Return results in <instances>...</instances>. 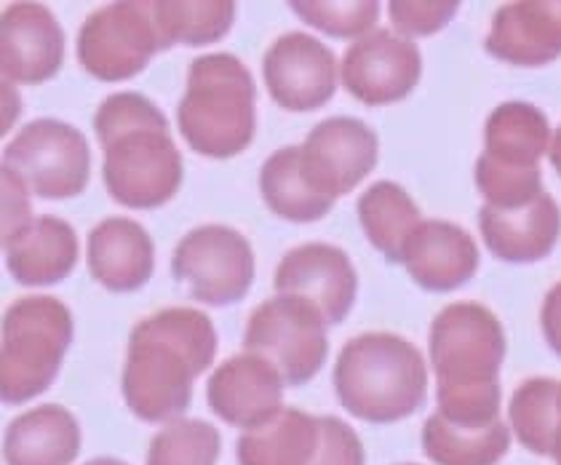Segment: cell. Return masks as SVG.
Listing matches in <instances>:
<instances>
[{
	"mask_svg": "<svg viewBox=\"0 0 561 465\" xmlns=\"http://www.w3.org/2000/svg\"><path fill=\"white\" fill-rule=\"evenodd\" d=\"M105 185L129 209L163 206L182 185V156L161 128H145L121 137L105 150Z\"/></svg>",
	"mask_w": 561,
	"mask_h": 465,
	"instance_id": "30bf717a",
	"label": "cell"
},
{
	"mask_svg": "<svg viewBox=\"0 0 561 465\" xmlns=\"http://www.w3.org/2000/svg\"><path fill=\"white\" fill-rule=\"evenodd\" d=\"M156 265L150 236L134 219L110 217L89 232V271L110 292H137Z\"/></svg>",
	"mask_w": 561,
	"mask_h": 465,
	"instance_id": "ffe728a7",
	"label": "cell"
},
{
	"mask_svg": "<svg viewBox=\"0 0 561 465\" xmlns=\"http://www.w3.org/2000/svg\"><path fill=\"white\" fill-rule=\"evenodd\" d=\"M260 191L267 209L291 223L321 219L337 201L310 185L302 169L300 148H280L267 158L260 171Z\"/></svg>",
	"mask_w": 561,
	"mask_h": 465,
	"instance_id": "484cf974",
	"label": "cell"
},
{
	"mask_svg": "<svg viewBox=\"0 0 561 465\" xmlns=\"http://www.w3.org/2000/svg\"><path fill=\"white\" fill-rule=\"evenodd\" d=\"M219 433L204 420H172L156 433L145 465H217Z\"/></svg>",
	"mask_w": 561,
	"mask_h": 465,
	"instance_id": "4dcf8cb0",
	"label": "cell"
},
{
	"mask_svg": "<svg viewBox=\"0 0 561 465\" xmlns=\"http://www.w3.org/2000/svg\"><path fill=\"white\" fill-rule=\"evenodd\" d=\"M172 273L180 284H187L198 303L233 305L252 286L254 254L238 230L204 225L176 243Z\"/></svg>",
	"mask_w": 561,
	"mask_h": 465,
	"instance_id": "9c48e42d",
	"label": "cell"
},
{
	"mask_svg": "<svg viewBox=\"0 0 561 465\" xmlns=\"http://www.w3.org/2000/svg\"><path fill=\"white\" fill-rule=\"evenodd\" d=\"M356 212L369 243L377 252L386 254L388 262H401L414 230L423 225L412 195L388 180L375 182L369 191H364Z\"/></svg>",
	"mask_w": 561,
	"mask_h": 465,
	"instance_id": "d4e9b609",
	"label": "cell"
},
{
	"mask_svg": "<svg viewBox=\"0 0 561 465\" xmlns=\"http://www.w3.org/2000/svg\"><path fill=\"white\" fill-rule=\"evenodd\" d=\"M551 124L538 105L503 102L484 124V152L516 167H540V158L551 150Z\"/></svg>",
	"mask_w": 561,
	"mask_h": 465,
	"instance_id": "cb8c5ba5",
	"label": "cell"
},
{
	"mask_svg": "<svg viewBox=\"0 0 561 465\" xmlns=\"http://www.w3.org/2000/svg\"><path fill=\"white\" fill-rule=\"evenodd\" d=\"M460 3L455 0H396L388 5L390 24L401 38H425L455 20Z\"/></svg>",
	"mask_w": 561,
	"mask_h": 465,
	"instance_id": "e575fe53",
	"label": "cell"
},
{
	"mask_svg": "<svg viewBox=\"0 0 561 465\" xmlns=\"http://www.w3.org/2000/svg\"><path fill=\"white\" fill-rule=\"evenodd\" d=\"M217 332L204 314L167 308L131 329L121 390L145 423L176 420L187 409L193 383L215 361Z\"/></svg>",
	"mask_w": 561,
	"mask_h": 465,
	"instance_id": "6da1fadb",
	"label": "cell"
},
{
	"mask_svg": "<svg viewBox=\"0 0 561 465\" xmlns=\"http://www.w3.org/2000/svg\"><path fill=\"white\" fill-rule=\"evenodd\" d=\"M548 161H551V167L557 169V174L561 177V126L553 132L551 150H548Z\"/></svg>",
	"mask_w": 561,
	"mask_h": 465,
	"instance_id": "f35d334b",
	"label": "cell"
},
{
	"mask_svg": "<svg viewBox=\"0 0 561 465\" xmlns=\"http://www.w3.org/2000/svg\"><path fill=\"white\" fill-rule=\"evenodd\" d=\"M72 316L54 297H24L0 327V399L24 404L48 390L70 348Z\"/></svg>",
	"mask_w": 561,
	"mask_h": 465,
	"instance_id": "277c9868",
	"label": "cell"
},
{
	"mask_svg": "<svg viewBox=\"0 0 561 465\" xmlns=\"http://www.w3.org/2000/svg\"><path fill=\"white\" fill-rule=\"evenodd\" d=\"M345 89L364 105H393L407 100L423 76L417 43L393 30H371L347 46L340 63Z\"/></svg>",
	"mask_w": 561,
	"mask_h": 465,
	"instance_id": "8fae6325",
	"label": "cell"
},
{
	"mask_svg": "<svg viewBox=\"0 0 561 465\" xmlns=\"http://www.w3.org/2000/svg\"><path fill=\"white\" fill-rule=\"evenodd\" d=\"M377 148V134L364 121L327 118L300 145L305 177L316 191L340 199L375 169Z\"/></svg>",
	"mask_w": 561,
	"mask_h": 465,
	"instance_id": "4fadbf2b",
	"label": "cell"
},
{
	"mask_svg": "<svg viewBox=\"0 0 561 465\" xmlns=\"http://www.w3.org/2000/svg\"><path fill=\"white\" fill-rule=\"evenodd\" d=\"M163 48L174 43L206 46L222 38L236 20V3L225 0H150Z\"/></svg>",
	"mask_w": 561,
	"mask_h": 465,
	"instance_id": "f1b7e54d",
	"label": "cell"
},
{
	"mask_svg": "<svg viewBox=\"0 0 561 465\" xmlns=\"http://www.w3.org/2000/svg\"><path fill=\"white\" fill-rule=\"evenodd\" d=\"M484 48L514 67H542L561 57V0L505 3L492 20Z\"/></svg>",
	"mask_w": 561,
	"mask_h": 465,
	"instance_id": "ac0fdd59",
	"label": "cell"
},
{
	"mask_svg": "<svg viewBox=\"0 0 561 465\" xmlns=\"http://www.w3.org/2000/svg\"><path fill=\"white\" fill-rule=\"evenodd\" d=\"M479 230L486 249L511 265H529L546 260L561 238V209L553 195L542 193L522 209L481 206Z\"/></svg>",
	"mask_w": 561,
	"mask_h": 465,
	"instance_id": "d6986e66",
	"label": "cell"
},
{
	"mask_svg": "<svg viewBox=\"0 0 561 465\" xmlns=\"http://www.w3.org/2000/svg\"><path fill=\"white\" fill-rule=\"evenodd\" d=\"M262 76L276 105L308 113L327 105L337 91V59L321 41L289 33L267 48Z\"/></svg>",
	"mask_w": 561,
	"mask_h": 465,
	"instance_id": "7c38bea8",
	"label": "cell"
},
{
	"mask_svg": "<svg viewBox=\"0 0 561 465\" xmlns=\"http://www.w3.org/2000/svg\"><path fill=\"white\" fill-rule=\"evenodd\" d=\"M27 193L30 191L22 185L20 177L3 167V241L14 238L16 232L33 223Z\"/></svg>",
	"mask_w": 561,
	"mask_h": 465,
	"instance_id": "8d00e7d4",
	"label": "cell"
},
{
	"mask_svg": "<svg viewBox=\"0 0 561 465\" xmlns=\"http://www.w3.org/2000/svg\"><path fill=\"white\" fill-rule=\"evenodd\" d=\"M508 426L524 450L551 455L561 428V383L533 377L518 385L508 404Z\"/></svg>",
	"mask_w": 561,
	"mask_h": 465,
	"instance_id": "83f0119b",
	"label": "cell"
},
{
	"mask_svg": "<svg viewBox=\"0 0 561 465\" xmlns=\"http://www.w3.org/2000/svg\"><path fill=\"white\" fill-rule=\"evenodd\" d=\"M276 292L308 299L319 308L327 324H340L351 314L358 279L343 249L329 243H305L278 262Z\"/></svg>",
	"mask_w": 561,
	"mask_h": 465,
	"instance_id": "5bb4252c",
	"label": "cell"
},
{
	"mask_svg": "<svg viewBox=\"0 0 561 465\" xmlns=\"http://www.w3.org/2000/svg\"><path fill=\"white\" fill-rule=\"evenodd\" d=\"M254 81L233 54L193 59L176 124L195 152L233 158L254 137Z\"/></svg>",
	"mask_w": 561,
	"mask_h": 465,
	"instance_id": "3957f363",
	"label": "cell"
},
{
	"mask_svg": "<svg viewBox=\"0 0 561 465\" xmlns=\"http://www.w3.org/2000/svg\"><path fill=\"white\" fill-rule=\"evenodd\" d=\"M436 415L447 423L468 431L490 428L500 420L503 407V388L492 383H438L436 388Z\"/></svg>",
	"mask_w": 561,
	"mask_h": 465,
	"instance_id": "1f68e13d",
	"label": "cell"
},
{
	"mask_svg": "<svg viewBox=\"0 0 561 465\" xmlns=\"http://www.w3.org/2000/svg\"><path fill=\"white\" fill-rule=\"evenodd\" d=\"M163 52L150 0H121L91 14L78 33V63L100 81H126Z\"/></svg>",
	"mask_w": 561,
	"mask_h": 465,
	"instance_id": "ba28073f",
	"label": "cell"
},
{
	"mask_svg": "<svg viewBox=\"0 0 561 465\" xmlns=\"http://www.w3.org/2000/svg\"><path fill=\"white\" fill-rule=\"evenodd\" d=\"M407 465H412V463H407Z\"/></svg>",
	"mask_w": 561,
	"mask_h": 465,
	"instance_id": "b9f144b4",
	"label": "cell"
},
{
	"mask_svg": "<svg viewBox=\"0 0 561 465\" xmlns=\"http://www.w3.org/2000/svg\"><path fill=\"white\" fill-rule=\"evenodd\" d=\"M321 439L308 465H367L358 433L340 418H319Z\"/></svg>",
	"mask_w": 561,
	"mask_h": 465,
	"instance_id": "d590c367",
	"label": "cell"
},
{
	"mask_svg": "<svg viewBox=\"0 0 561 465\" xmlns=\"http://www.w3.org/2000/svg\"><path fill=\"white\" fill-rule=\"evenodd\" d=\"M540 329L548 348L561 359V281L548 290L540 308Z\"/></svg>",
	"mask_w": 561,
	"mask_h": 465,
	"instance_id": "74e56055",
	"label": "cell"
},
{
	"mask_svg": "<svg viewBox=\"0 0 561 465\" xmlns=\"http://www.w3.org/2000/svg\"><path fill=\"white\" fill-rule=\"evenodd\" d=\"M3 167L41 199H72L87 188L91 152L87 137L76 126L41 118L5 145Z\"/></svg>",
	"mask_w": 561,
	"mask_h": 465,
	"instance_id": "52a82bcc",
	"label": "cell"
},
{
	"mask_svg": "<svg viewBox=\"0 0 561 465\" xmlns=\"http://www.w3.org/2000/svg\"><path fill=\"white\" fill-rule=\"evenodd\" d=\"M505 329L479 303H453L431 324L428 353L438 383H492L505 361Z\"/></svg>",
	"mask_w": 561,
	"mask_h": 465,
	"instance_id": "8992f818",
	"label": "cell"
},
{
	"mask_svg": "<svg viewBox=\"0 0 561 465\" xmlns=\"http://www.w3.org/2000/svg\"><path fill=\"white\" fill-rule=\"evenodd\" d=\"M401 265L420 290L447 295L460 290L479 271L473 236L447 219H423L407 243Z\"/></svg>",
	"mask_w": 561,
	"mask_h": 465,
	"instance_id": "e0dca14e",
	"label": "cell"
},
{
	"mask_svg": "<svg viewBox=\"0 0 561 465\" xmlns=\"http://www.w3.org/2000/svg\"><path fill=\"white\" fill-rule=\"evenodd\" d=\"M243 348L271 361L286 385H302L319 375L327 361V321L308 299L271 297L249 316Z\"/></svg>",
	"mask_w": 561,
	"mask_h": 465,
	"instance_id": "5b68a950",
	"label": "cell"
},
{
	"mask_svg": "<svg viewBox=\"0 0 561 465\" xmlns=\"http://www.w3.org/2000/svg\"><path fill=\"white\" fill-rule=\"evenodd\" d=\"M5 268L24 286H48L70 275L78 262V238L65 219L35 217L27 228L3 241Z\"/></svg>",
	"mask_w": 561,
	"mask_h": 465,
	"instance_id": "44dd1931",
	"label": "cell"
},
{
	"mask_svg": "<svg viewBox=\"0 0 561 465\" xmlns=\"http://www.w3.org/2000/svg\"><path fill=\"white\" fill-rule=\"evenodd\" d=\"M65 33L44 3H11L0 20V67L5 83H44L57 76Z\"/></svg>",
	"mask_w": 561,
	"mask_h": 465,
	"instance_id": "9a60e30c",
	"label": "cell"
},
{
	"mask_svg": "<svg viewBox=\"0 0 561 465\" xmlns=\"http://www.w3.org/2000/svg\"><path fill=\"white\" fill-rule=\"evenodd\" d=\"M334 390L353 418L371 426L399 423L425 404L428 366L423 353L399 334H358L340 351Z\"/></svg>",
	"mask_w": 561,
	"mask_h": 465,
	"instance_id": "7a4b0ae2",
	"label": "cell"
},
{
	"mask_svg": "<svg viewBox=\"0 0 561 465\" xmlns=\"http://www.w3.org/2000/svg\"><path fill=\"white\" fill-rule=\"evenodd\" d=\"M78 452L81 428L59 404H44L5 428V465H70Z\"/></svg>",
	"mask_w": 561,
	"mask_h": 465,
	"instance_id": "7402d4cb",
	"label": "cell"
},
{
	"mask_svg": "<svg viewBox=\"0 0 561 465\" xmlns=\"http://www.w3.org/2000/svg\"><path fill=\"white\" fill-rule=\"evenodd\" d=\"M284 385L271 361L257 353H241L217 366L206 385V401L228 426L252 431L284 409Z\"/></svg>",
	"mask_w": 561,
	"mask_h": 465,
	"instance_id": "2e32d148",
	"label": "cell"
},
{
	"mask_svg": "<svg viewBox=\"0 0 561 465\" xmlns=\"http://www.w3.org/2000/svg\"><path fill=\"white\" fill-rule=\"evenodd\" d=\"M319 418L300 409H280L276 418L238 439L241 465H308L319 450Z\"/></svg>",
	"mask_w": 561,
	"mask_h": 465,
	"instance_id": "603a6c76",
	"label": "cell"
},
{
	"mask_svg": "<svg viewBox=\"0 0 561 465\" xmlns=\"http://www.w3.org/2000/svg\"><path fill=\"white\" fill-rule=\"evenodd\" d=\"M511 426L497 420L495 426L468 431L457 428L433 412L423 426V452L436 465H497L511 450Z\"/></svg>",
	"mask_w": 561,
	"mask_h": 465,
	"instance_id": "4316f807",
	"label": "cell"
},
{
	"mask_svg": "<svg viewBox=\"0 0 561 465\" xmlns=\"http://www.w3.org/2000/svg\"><path fill=\"white\" fill-rule=\"evenodd\" d=\"M476 188H479L484 206L492 209H522L538 201L542 193L540 167H516V163L497 161V158L481 152L473 169Z\"/></svg>",
	"mask_w": 561,
	"mask_h": 465,
	"instance_id": "f546056e",
	"label": "cell"
},
{
	"mask_svg": "<svg viewBox=\"0 0 561 465\" xmlns=\"http://www.w3.org/2000/svg\"><path fill=\"white\" fill-rule=\"evenodd\" d=\"M291 11L332 38H364L380 16L377 0H297Z\"/></svg>",
	"mask_w": 561,
	"mask_h": 465,
	"instance_id": "d6a6232c",
	"label": "cell"
},
{
	"mask_svg": "<svg viewBox=\"0 0 561 465\" xmlns=\"http://www.w3.org/2000/svg\"><path fill=\"white\" fill-rule=\"evenodd\" d=\"M145 128H161L169 132L167 118L148 97L137 94V91H118V94L107 97L94 115V132L100 137L102 148L118 143L121 137L134 132H145Z\"/></svg>",
	"mask_w": 561,
	"mask_h": 465,
	"instance_id": "836d02e7",
	"label": "cell"
},
{
	"mask_svg": "<svg viewBox=\"0 0 561 465\" xmlns=\"http://www.w3.org/2000/svg\"><path fill=\"white\" fill-rule=\"evenodd\" d=\"M551 457L557 461V465H561V428H559V436H557V444H553Z\"/></svg>",
	"mask_w": 561,
	"mask_h": 465,
	"instance_id": "ab89813d",
	"label": "cell"
},
{
	"mask_svg": "<svg viewBox=\"0 0 561 465\" xmlns=\"http://www.w3.org/2000/svg\"><path fill=\"white\" fill-rule=\"evenodd\" d=\"M87 465H126V463L113 461V457H100V461H91V463H87Z\"/></svg>",
	"mask_w": 561,
	"mask_h": 465,
	"instance_id": "60d3db41",
	"label": "cell"
}]
</instances>
